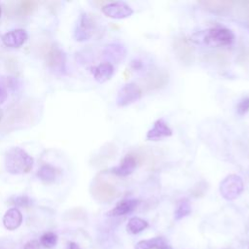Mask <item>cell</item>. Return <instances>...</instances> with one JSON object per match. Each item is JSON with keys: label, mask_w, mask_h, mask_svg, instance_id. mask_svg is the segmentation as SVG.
Segmentation results:
<instances>
[{"label": "cell", "mask_w": 249, "mask_h": 249, "mask_svg": "<svg viewBox=\"0 0 249 249\" xmlns=\"http://www.w3.org/2000/svg\"><path fill=\"white\" fill-rule=\"evenodd\" d=\"M2 117H3V112H2V110L0 109V121H1V119H2Z\"/></svg>", "instance_id": "obj_34"}, {"label": "cell", "mask_w": 249, "mask_h": 249, "mask_svg": "<svg viewBox=\"0 0 249 249\" xmlns=\"http://www.w3.org/2000/svg\"><path fill=\"white\" fill-rule=\"evenodd\" d=\"M102 12L105 16L111 18H125L133 14V10L124 2H113L102 7Z\"/></svg>", "instance_id": "obj_10"}, {"label": "cell", "mask_w": 249, "mask_h": 249, "mask_svg": "<svg viewBox=\"0 0 249 249\" xmlns=\"http://www.w3.org/2000/svg\"><path fill=\"white\" fill-rule=\"evenodd\" d=\"M234 41V35L231 30L216 26L208 29L203 37V42L212 47H227L231 46Z\"/></svg>", "instance_id": "obj_3"}, {"label": "cell", "mask_w": 249, "mask_h": 249, "mask_svg": "<svg viewBox=\"0 0 249 249\" xmlns=\"http://www.w3.org/2000/svg\"><path fill=\"white\" fill-rule=\"evenodd\" d=\"M46 62L53 70L62 71L65 66L64 53L57 47H52L46 53Z\"/></svg>", "instance_id": "obj_12"}, {"label": "cell", "mask_w": 249, "mask_h": 249, "mask_svg": "<svg viewBox=\"0 0 249 249\" xmlns=\"http://www.w3.org/2000/svg\"><path fill=\"white\" fill-rule=\"evenodd\" d=\"M198 4L212 14L224 15L228 14L233 8L234 2L231 0H202L198 1Z\"/></svg>", "instance_id": "obj_11"}, {"label": "cell", "mask_w": 249, "mask_h": 249, "mask_svg": "<svg viewBox=\"0 0 249 249\" xmlns=\"http://www.w3.org/2000/svg\"><path fill=\"white\" fill-rule=\"evenodd\" d=\"M33 159L19 147L11 148L5 156V168L10 174L28 173L33 167Z\"/></svg>", "instance_id": "obj_2"}, {"label": "cell", "mask_w": 249, "mask_h": 249, "mask_svg": "<svg viewBox=\"0 0 249 249\" xmlns=\"http://www.w3.org/2000/svg\"><path fill=\"white\" fill-rule=\"evenodd\" d=\"M30 198L26 196H14L10 199V203H13L15 205L18 206H27L30 204Z\"/></svg>", "instance_id": "obj_27"}, {"label": "cell", "mask_w": 249, "mask_h": 249, "mask_svg": "<svg viewBox=\"0 0 249 249\" xmlns=\"http://www.w3.org/2000/svg\"><path fill=\"white\" fill-rule=\"evenodd\" d=\"M22 223V214L21 212L14 207L10 208L3 216V225L7 230L14 231L18 229Z\"/></svg>", "instance_id": "obj_16"}, {"label": "cell", "mask_w": 249, "mask_h": 249, "mask_svg": "<svg viewBox=\"0 0 249 249\" xmlns=\"http://www.w3.org/2000/svg\"><path fill=\"white\" fill-rule=\"evenodd\" d=\"M167 245L168 243L163 237L157 236L151 239L139 241L138 243H136L135 249H162Z\"/></svg>", "instance_id": "obj_20"}, {"label": "cell", "mask_w": 249, "mask_h": 249, "mask_svg": "<svg viewBox=\"0 0 249 249\" xmlns=\"http://www.w3.org/2000/svg\"><path fill=\"white\" fill-rule=\"evenodd\" d=\"M2 42L6 47L19 48L27 40V33L23 29H15L5 33L2 36Z\"/></svg>", "instance_id": "obj_13"}, {"label": "cell", "mask_w": 249, "mask_h": 249, "mask_svg": "<svg viewBox=\"0 0 249 249\" xmlns=\"http://www.w3.org/2000/svg\"><path fill=\"white\" fill-rule=\"evenodd\" d=\"M147 227H148V223L145 220H143L139 217H133L128 221V223L126 225V231L129 233L136 234V233L144 231Z\"/></svg>", "instance_id": "obj_22"}, {"label": "cell", "mask_w": 249, "mask_h": 249, "mask_svg": "<svg viewBox=\"0 0 249 249\" xmlns=\"http://www.w3.org/2000/svg\"><path fill=\"white\" fill-rule=\"evenodd\" d=\"M24 249H40V243L37 240H31L28 241L25 246Z\"/></svg>", "instance_id": "obj_29"}, {"label": "cell", "mask_w": 249, "mask_h": 249, "mask_svg": "<svg viewBox=\"0 0 249 249\" xmlns=\"http://www.w3.org/2000/svg\"><path fill=\"white\" fill-rule=\"evenodd\" d=\"M0 17H1V7H0Z\"/></svg>", "instance_id": "obj_36"}, {"label": "cell", "mask_w": 249, "mask_h": 249, "mask_svg": "<svg viewBox=\"0 0 249 249\" xmlns=\"http://www.w3.org/2000/svg\"><path fill=\"white\" fill-rule=\"evenodd\" d=\"M244 184L242 178L236 174H230L225 177L219 186L221 196L227 200H233L243 192Z\"/></svg>", "instance_id": "obj_4"}, {"label": "cell", "mask_w": 249, "mask_h": 249, "mask_svg": "<svg viewBox=\"0 0 249 249\" xmlns=\"http://www.w3.org/2000/svg\"><path fill=\"white\" fill-rule=\"evenodd\" d=\"M7 98V91L3 86L0 85V104H2Z\"/></svg>", "instance_id": "obj_31"}, {"label": "cell", "mask_w": 249, "mask_h": 249, "mask_svg": "<svg viewBox=\"0 0 249 249\" xmlns=\"http://www.w3.org/2000/svg\"><path fill=\"white\" fill-rule=\"evenodd\" d=\"M137 165V158L133 155H126L121 163L112 169V172L120 177H125L133 172Z\"/></svg>", "instance_id": "obj_15"}, {"label": "cell", "mask_w": 249, "mask_h": 249, "mask_svg": "<svg viewBox=\"0 0 249 249\" xmlns=\"http://www.w3.org/2000/svg\"><path fill=\"white\" fill-rule=\"evenodd\" d=\"M191 204L187 199H182L178 205L177 208L174 212V218L175 220H180L186 216H188L191 213Z\"/></svg>", "instance_id": "obj_23"}, {"label": "cell", "mask_w": 249, "mask_h": 249, "mask_svg": "<svg viewBox=\"0 0 249 249\" xmlns=\"http://www.w3.org/2000/svg\"><path fill=\"white\" fill-rule=\"evenodd\" d=\"M171 135H172L171 128L167 125V124L162 119H160L156 121L153 127L149 129L146 135V139L152 140V141H158L161 138L168 137Z\"/></svg>", "instance_id": "obj_14"}, {"label": "cell", "mask_w": 249, "mask_h": 249, "mask_svg": "<svg viewBox=\"0 0 249 249\" xmlns=\"http://www.w3.org/2000/svg\"><path fill=\"white\" fill-rule=\"evenodd\" d=\"M126 53L125 48L121 44H110L106 46L104 50V55L111 61L114 62H120L122 61Z\"/></svg>", "instance_id": "obj_18"}, {"label": "cell", "mask_w": 249, "mask_h": 249, "mask_svg": "<svg viewBox=\"0 0 249 249\" xmlns=\"http://www.w3.org/2000/svg\"><path fill=\"white\" fill-rule=\"evenodd\" d=\"M56 242H57V236L55 233L52 231L45 232L40 238V243L46 248H53V246H55Z\"/></svg>", "instance_id": "obj_24"}, {"label": "cell", "mask_w": 249, "mask_h": 249, "mask_svg": "<svg viewBox=\"0 0 249 249\" xmlns=\"http://www.w3.org/2000/svg\"><path fill=\"white\" fill-rule=\"evenodd\" d=\"M37 176L45 183H52L55 179L56 169L50 164H44L39 168Z\"/></svg>", "instance_id": "obj_21"}, {"label": "cell", "mask_w": 249, "mask_h": 249, "mask_svg": "<svg viewBox=\"0 0 249 249\" xmlns=\"http://www.w3.org/2000/svg\"><path fill=\"white\" fill-rule=\"evenodd\" d=\"M141 97V89L134 83H128L124 85L118 92L116 102L120 107L127 106Z\"/></svg>", "instance_id": "obj_8"}, {"label": "cell", "mask_w": 249, "mask_h": 249, "mask_svg": "<svg viewBox=\"0 0 249 249\" xmlns=\"http://www.w3.org/2000/svg\"><path fill=\"white\" fill-rule=\"evenodd\" d=\"M138 203H139V200H137V199H133V198L123 199L120 202H118L117 205L107 213V215L122 216V215L128 214V213L132 212L137 207Z\"/></svg>", "instance_id": "obj_17"}, {"label": "cell", "mask_w": 249, "mask_h": 249, "mask_svg": "<svg viewBox=\"0 0 249 249\" xmlns=\"http://www.w3.org/2000/svg\"><path fill=\"white\" fill-rule=\"evenodd\" d=\"M162 249H172V248H171V247H170V246H169V245H167V246H165V247H163V248H162Z\"/></svg>", "instance_id": "obj_35"}, {"label": "cell", "mask_w": 249, "mask_h": 249, "mask_svg": "<svg viewBox=\"0 0 249 249\" xmlns=\"http://www.w3.org/2000/svg\"><path fill=\"white\" fill-rule=\"evenodd\" d=\"M37 2L36 1H21L19 3V6H18V9H19V12L20 14L22 15H29L31 14L37 7Z\"/></svg>", "instance_id": "obj_25"}, {"label": "cell", "mask_w": 249, "mask_h": 249, "mask_svg": "<svg viewBox=\"0 0 249 249\" xmlns=\"http://www.w3.org/2000/svg\"><path fill=\"white\" fill-rule=\"evenodd\" d=\"M67 249H81V248H80V246L77 243L71 241V242H68Z\"/></svg>", "instance_id": "obj_33"}, {"label": "cell", "mask_w": 249, "mask_h": 249, "mask_svg": "<svg viewBox=\"0 0 249 249\" xmlns=\"http://www.w3.org/2000/svg\"><path fill=\"white\" fill-rule=\"evenodd\" d=\"M239 63L246 69H249V48L244 49L238 57Z\"/></svg>", "instance_id": "obj_28"}, {"label": "cell", "mask_w": 249, "mask_h": 249, "mask_svg": "<svg viewBox=\"0 0 249 249\" xmlns=\"http://www.w3.org/2000/svg\"><path fill=\"white\" fill-rule=\"evenodd\" d=\"M169 74L164 69H155L148 73L144 79L145 88L147 90L160 89L168 83Z\"/></svg>", "instance_id": "obj_9"}, {"label": "cell", "mask_w": 249, "mask_h": 249, "mask_svg": "<svg viewBox=\"0 0 249 249\" xmlns=\"http://www.w3.org/2000/svg\"><path fill=\"white\" fill-rule=\"evenodd\" d=\"M173 52L176 57L184 64H190L194 59V47L184 35L176 36L172 42Z\"/></svg>", "instance_id": "obj_6"}, {"label": "cell", "mask_w": 249, "mask_h": 249, "mask_svg": "<svg viewBox=\"0 0 249 249\" xmlns=\"http://www.w3.org/2000/svg\"><path fill=\"white\" fill-rule=\"evenodd\" d=\"M96 30V21L89 14H83L75 30V38L78 41L89 40Z\"/></svg>", "instance_id": "obj_7"}, {"label": "cell", "mask_w": 249, "mask_h": 249, "mask_svg": "<svg viewBox=\"0 0 249 249\" xmlns=\"http://www.w3.org/2000/svg\"><path fill=\"white\" fill-rule=\"evenodd\" d=\"M236 112L239 116H243L249 112V96L244 97L236 106Z\"/></svg>", "instance_id": "obj_26"}, {"label": "cell", "mask_w": 249, "mask_h": 249, "mask_svg": "<svg viewBox=\"0 0 249 249\" xmlns=\"http://www.w3.org/2000/svg\"><path fill=\"white\" fill-rule=\"evenodd\" d=\"M33 119L34 112L31 104L27 101L19 102L12 105L8 109L2 128L6 131L22 128L32 124Z\"/></svg>", "instance_id": "obj_1"}, {"label": "cell", "mask_w": 249, "mask_h": 249, "mask_svg": "<svg viewBox=\"0 0 249 249\" xmlns=\"http://www.w3.org/2000/svg\"><path fill=\"white\" fill-rule=\"evenodd\" d=\"M92 73L94 79L98 83H104L112 77L114 73V67L111 62H102L93 68Z\"/></svg>", "instance_id": "obj_19"}, {"label": "cell", "mask_w": 249, "mask_h": 249, "mask_svg": "<svg viewBox=\"0 0 249 249\" xmlns=\"http://www.w3.org/2000/svg\"><path fill=\"white\" fill-rule=\"evenodd\" d=\"M131 66L133 69H139L142 66V63L140 60H133L131 61Z\"/></svg>", "instance_id": "obj_32"}, {"label": "cell", "mask_w": 249, "mask_h": 249, "mask_svg": "<svg viewBox=\"0 0 249 249\" xmlns=\"http://www.w3.org/2000/svg\"><path fill=\"white\" fill-rule=\"evenodd\" d=\"M239 4H240V8L243 10L244 14H246V17L249 18V1H242Z\"/></svg>", "instance_id": "obj_30"}, {"label": "cell", "mask_w": 249, "mask_h": 249, "mask_svg": "<svg viewBox=\"0 0 249 249\" xmlns=\"http://www.w3.org/2000/svg\"><path fill=\"white\" fill-rule=\"evenodd\" d=\"M90 192L93 197L100 202H110L118 196L117 189L111 183L100 178L94 180Z\"/></svg>", "instance_id": "obj_5"}]
</instances>
